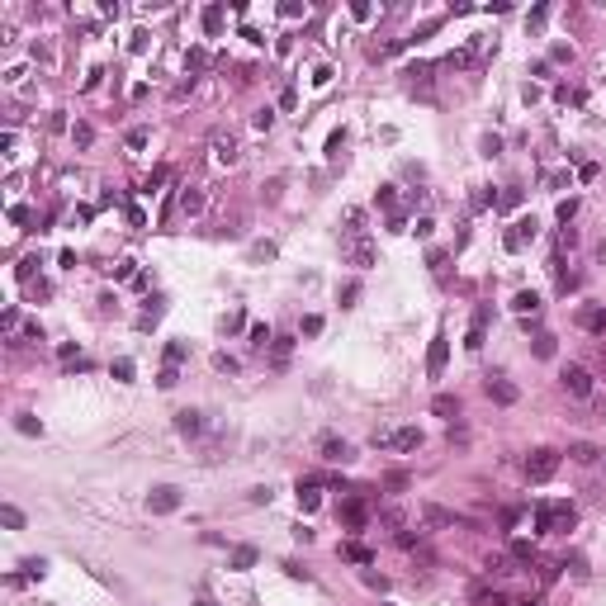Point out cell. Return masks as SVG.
Returning <instances> with one entry per match:
<instances>
[{
  "mask_svg": "<svg viewBox=\"0 0 606 606\" xmlns=\"http://www.w3.org/2000/svg\"><path fill=\"white\" fill-rule=\"evenodd\" d=\"M166 360H171V365H180V360H185V346H180V342L166 346Z\"/></svg>",
  "mask_w": 606,
  "mask_h": 606,
  "instance_id": "33",
  "label": "cell"
},
{
  "mask_svg": "<svg viewBox=\"0 0 606 606\" xmlns=\"http://www.w3.org/2000/svg\"><path fill=\"white\" fill-rule=\"evenodd\" d=\"M346 261L355 265V270H369V265H374V246H369L365 237H351L346 242Z\"/></svg>",
  "mask_w": 606,
  "mask_h": 606,
  "instance_id": "6",
  "label": "cell"
},
{
  "mask_svg": "<svg viewBox=\"0 0 606 606\" xmlns=\"http://www.w3.org/2000/svg\"><path fill=\"white\" fill-rule=\"evenodd\" d=\"M337 298H342V308H351V303H355V298H360V285H346V289L337 294Z\"/></svg>",
  "mask_w": 606,
  "mask_h": 606,
  "instance_id": "27",
  "label": "cell"
},
{
  "mask_svg": "<svg viewBox=\"0 0 606 606\" xmlns=\"http://www.w3.org/2000/svg\"><path fill=\"white\" fill-rule=\"evenodd\" d=\"M535 355H545V360H550V355H554V337H540V342H535Z\"/></svg>",
  "mask_w": 606,
  "mask_h": 606,
  "instance_id": "31",
  "label": "cell"
},
{
  "mask_svg": "<svg viewBox=\"0 0 606 606\" xmlns=\"http://www.w3.org/2000/svg\"><path fill=\"white\" fill-rule=\"evenodd\" d=\"M578 322L587 327V332H606V308H582Z\"/></svg>",
  "mask_w": 606,
  "mask_h": 606,
  "instance_id": "18",
  "label": "cell"
},
{
  "mask_svg": "<svg viewBox=\"0 0 606 606\" xmlns=\"http://www.w3.org/2000/svg\"><path fill=\"white\" fill-rule=\"evenodd\" d=\"M199 606H213V602H209V597H204V602H199Z\"/></svg>",
  "mask_w": 606,
  "mask_h": 606,
  "instance_id": "36",
  "label": "cell"
},
{
  "mask_svg": "<svg viewBox=\"0 0 606 606\" xmlns=\"http://www.w3.org/2000/svg\"><path fill=\"white\" fill-rule=\"evenodd\" d=\"M602 455L606 450L587 446V441H573V446H569V460H573V464H602Z\"/></svg>",
  "mask_w": 606,
  "mask_h": 606,
  "instance_id": "10",
  "label": "cell"
},
{
  "mask_svg": "<svg viewBox=\"0 0 606 606\" xmlns=\"http://www.w3.org/2000/svg\"><path fill=\"white\" fill-rule=\"evenodd\" d=\"M0 521H5L10 530H19L24 526V512H19V507H0Z\"/></svg>",
  "mask_w": 606,
  "mask_h": 606,
  "instance_id": "22",
  "label": "cell"
},
{
  "mask_svg": "<svg viewBox=\"0 0 606 606\" xmlns=\"http://www.w3.org/2000/svg\"><path fill=\"white\" fill-rule=\"evenodd\" d=\"M114 379L128 384V379H133V360H114Z\"/></svg>",
  "mask_w": 606,
  "mask_h": 606,
  "instance_id": "25",
  "label": "cell"
},
{
  "mask_svg": "<svg viewBox=\"0 0 606 606\" xmlns=\"http://www.w3.org/2000/svg\"><path fill=\"white\" fill-rule=\"evenodd\" d=\"M535 526H540V530H554V502H545V507L535 512Z\"/></svg>",
  "mask_w": 606,
  "mask_h": 606,
  "instance_id": "23",
  "label": "cell"
},
{
  "mask_svg": "<svg viewBox=\"0 0 606 606\" xmlns=\"http://www.w3.org/2000/svg\"><path fill=\"white\" fill-rule=\"evenodd\" d=\"M426 369H431V379H441V369H446V332H436L431 355H426Z\"/></svg>",
  "mask_w": 606,
  "mask_h": 606,
  "instance_id": "11",
  "label": "cell"
},
{
  "mask_svg": "<svg viewBox=\"0 0 606 606\" xmlns=\"http://www.w3.org/2000/svg\"><path fill=\"white\" fill-rule=\"evenodd\" d=\"M512 308H516V313H535V308H540V294L521 289V294H516V298H512Z\"/></svg>",
  "mask_w": 606,
  "mask_h": 606,
  "instance_id": "19",
  "label": "cell"
},
{
  "mask_svg": "<svg viewBox=\"0 0 606 606\" xmlns=\"http://www.w3.org/2000/svg\"><path fill=\"white\" fill-rule=\"evenodd\" d=\"M199 412H194V407H185V412H176V431H180V436H199Z\"/></svg>",
  "mask_w": 606,
  "mask_h": 606,
  "instance_id": "15",
  "label": "cell"
},
{
  "mask_svg": "<svg viewBox=\"0 0 606 606\" xmlns=\"http://www.w3.org/2000/svg\"><path fill=\"white\" fill-rule=\"evenodd\" d=\"M213 157L223 161V166H233V161L242 157V142H237V133H213Z\"/></svg>",
  "mask_w": 606,
  "mask_h": 606,
  "instance_id": "5",
  "label": "cell"
},
{
  "mask_svg": "<svg viewBox=\"0 0 606 606\" xmlns=\"http://www.w3.org/2000/svg\"><path fill=\"white\" fill-rule=\"evenodd\" d=\"M478 606H507V597H498V592H493V597H483Z\"/></svg>",
  "mask_w": 606,
  "mask_h": 606,
  "instance_id": "35",
  "label": "cell"
},
{
  "mask_svg": "<svg viewBox=\"0 0 606 606\" xmlns=\"http://www.w3.org/2000/svg\"><path fill=\"white\" fill-rule=\"evenodd\" d=\"M322 460L346 464V460H355V450H351V441H342V436H322Z\"/></svg>",
  "mask_w": 606,
  "mask_h": 606,
  "instance_id": "7",
  "label": "cell"
},
{
  "mask_svg": "<svg viewBox=\"0 0 606 606\" xmlns=\"http://www.w3.org/2000/svg\"><path fill=\"white\" fill-rule=\"evenodd\" d=\"M180 213H204V190L199 185H185L180 190Z\"/></svg>",
  "mask_w": 606,
  "mask_h": 606,
  "instance_id": "12",
  "label": "cell"
},
{
  "mask_svg": "<svg viewBox=\"0 0 606 606\" xmlns=\"http://www.w3.org/2000/svg\"><path fill=\"white\" fill-rule=\"evenodd\" d=\"M298 502H303V512H313L317 507V483H298Z\"/></svg>",
  "mask_w": 606,
  "mask_h": 606,
  "instance_id": "21",
  "label": "cell"
},
{
  "mask_svg": "<svg viewBox=\"0 0 606 606\" xmlns=\"http://www.w3.org/2000/svg\"><path fill=\"white\" fill-rule=\"evenodd\" d=\"M342 521H346V526H365V521H369L365 498H346V502H342Z\"/></svg>",
  "mask_w": 606,
  "mask_h": 606,
  "instance_id": "8",
  "label": "cell"
},
{
  "mask_svg": "<svg viewBox=\"0 0 606 606\" xmlns=\"http://www.w3.org/2000/svg\"><path fill=\"white\" fill-rule=\"evenodd\" d=\"M521 606H535V602H521Z\"/></svg>",
  "mask_w": 606,
  "mask_h": 606,
  "instance_id": "37",
  "label": "cell"
},
{
  "mask_svg": "<svg viewBox=\"0 0 606 606\" xmlns=\"http://www.w3.org/2000/svg\"><path fill=\"white\" fill-rule=\"evenodd\" d=\"M483 332H488V308H478V313H474V327H469V342H464V346L478 351V346H483Z\"/></svg>",
  "mask_w": 606,
  "mask_h": 606,
  "instance_id": "16",
  "label": "cell"
},
{
  "mask_svg": "<svg viewBox=\"0 0 606 606\" xmlns=\"http://www.w3.org/2000/svg\"><path fill=\"white\" fill-rule=\"evenodd\" d=\"M157 384H161V389H176V365H166V369H161V379H157Z\"/></svg>",
  "mask_w": 606,
  "mask_h": 606,
  "instance_id": "32",
  "label": "cell"
},
{
  "mask_svg": "<svg viewBox=\"0 0 606 606\" xmlns=\"http://www.w3.org/2000/svg\"><path fill=\"white\" fill-rule=\"evenodd\" d=\"M422 516L431 521V526H460V516H455V512H446V507H436V502H426Z\"/></svg>",
  "mask_w": 606,
  "mask_h": 606,
  "instance_id": "13",
  "label": "cell"
},
{
  "mask_svg": "<svg viewBox=\"0 0 606 606\" xmlns=\"http://www.w3.org/2000/svg\"><path fill=\"white\" fill-rule=\"evenodd\" d=\"M431 412H436V417H455V412H460V403H455L450 394H436V403H431Z\"/></svg>",
  "mask_w": 606,
  "mask_h": 606,
  "instance_id": "20",
  "label": "cell"
},
{
  "mask_svg": "<svg viewBox=\"0 0 606 606\" xmlns=\"http://www.w3.org/2000/svg\"><path fill=\"white\" fill-rule=\"evenodd\" d=\"M374 446H379V450H403V455H407V450H417V446H422V431H417V426H398V431H374Z\"/></svg>",
  "mask_w": 606,
  "mask_h": 606,
  "instance_id": "1",
  "label": "cell"
},
{
  "mask_svg": "<svg viewBox=\"0 0 606 606\" xmlns=\"http://www.w3.org/2000/svg\"><path fill=\"white\" fill-rule=\"evenodd\" d=\"M265 342H270V327L256 322V327H251V346H265Z\"/></svg>",
  "mask_w": 606,
  "mask_h": 606,
  "instance_id": "28",
  "label": "cell"
},
{
  "mask_svg": "<svg viewBox=\"0 0 606 606\" xmlns=\"http://www.w3.org/2000/svg\"><path fill=\"white\" fill-rule=\"evenodd\" d=\"M559 384H564L573 398H587V394H592V374H587L582 365H564V369H559Z\"/></svg>",
  "mask_w": 606,
  "mask_h": 606,
  "instance_id": "3",
  "label": "cell"
},
{
  "mask_svg": "<svg viewBox=\"0 0 606 606\" xmlns=\"http://www.w3.org/2000/svg\"><path fill=\"white\" fill-rule=\"evenodd\" d=\"M43 569H48L43 559H24V573H28V578H43Z\"/></svg>",
  "mask_w": 606,
  "mask_h": 606,
  "instance_id": "30",
  "label": "cell"
},
{
  "mask_svg": "<svg viewBox=\"0 0 606 606\" xmlns=\"http://www.w3.org/2000/svg\"><path fill=\"white\" fill-rule=\"evenodd\" d=\"M483 389H488V398H493V403H502V407H507V403H516V384H507V379H493V374H488V384H483Z\"/></svg>",
  "mask_w": 606,
  "mask_h": 606,
  "instance_id": "9",
  "label": "cell"
},
{
  "mask_svg": "<svg viewBox=\"0 0 606 606\" xmlns=\"http://www.w3.org/2000/svg\"><path fill=\"white\" fill-rule=\"evenodd\" d=\"M526 237H535V218H521V223H516V233H507V246H512V251H521V246H526Z\"/></svg>",
  "mask_w": 606,
  "mask_h": 606,
  "instance_id": "14",
  "label": "cell"
},
{
  "mask_svg": "<svg viewBox=\"0 0 606 606\" xmlns=\"http://www.w3.org/2000/svg\"><path fill=\"white\" fill-rule=\"evenodd\" d=\"M303 332H308V337H317V332H322V317H317V313L303 317Z\"/></svg>",
  "mask_w": 606,
  "mask_h": 606,
  "instance_id": "34",
  "label": "cell"
},
{
  "mask_svg": "<svg viewBox=\"0 0 606 606\" xmlns=\"http://www.w3.org/2000/svg\"><path fill=\"white\" fill-rule=\"evenodd\" d=\"M554 469H559V450H535L526 460V478L530 483H550Z\"/></svg>",
  "mask_w": 606,
  "mask_h": 606,
  "instance_id": "2",
  "label": "cell"
},
{
  "mask_svg": "<svg viewBox=\"0 0 606 606\" xmlns=\"http://www.w3.org/2000/svg\"><path fill=\"white\" fill-rule=\"evenodd\" d=\"M204 28H209V33H218V28H223V10H218V5H213V10H204Z\"/></svg>",
  "mask_w": 606,
  "mask_h": 606,
  "instance_id": "24",
  "label": "cell"
},
{
  "mask_svg": "<svg viewBox=\"0 0 606 606\" xmlns=\"http://www.w3.org/2000/svg\"><path fill=\"white\" fill-rule=\"evenodd\" d=\"M346 559H355V564H369V550H365V545H346Z\"/></svg>",
  "mask_w": 606,
  "mask_h": 606,
  "instance_id": "26",
  "label": "cell"
},
{
  "mask_svg": "<svg viewBox=\"0 0 606 606\" xmlns=\"http://www.w3.org/2000/svg\"><path fill=\"white\" fill-rule=\"evenodd\" d=\"M19 431H24V436H38V431H43V426L33 422V417H28V412H19Z\"/></svg>",
  "mask_w": 606,
  "mask_h": 606,
  "instance_id": "29",
  "label": "cell"
},
{
  "mask_svg": "<svg viewBox=\"0 0 606 606\" xmlns=\"http://www.w3.org/2000/svg\"><path fill=\"white\" fill-rule=\"evenodd\" d=\"M147 507H152L157 516L176 512V507H180V488H171V483H166V488H152V493H147Z\"/></svg>",
  "mask_w": 606,
  "mask_h": 606,
  "instance_id": "4",
  "label": "cell"
},
{
  "mask_svg": "<svg viewBox=\"0 0 606 606\" xmlns=\"http://www.w3.org/2000/svg\"><path fill=\"white\" fill-rule=\"evenodd\" d=\"M256 559H261V554H256V545H237V550L228 554V564H233V569H251Z\"/></svg>",
  "mask_w": 606,
  "mask_h": 606,
  "instance_id": "17",
  "label": "cell"
}]
</instances>
